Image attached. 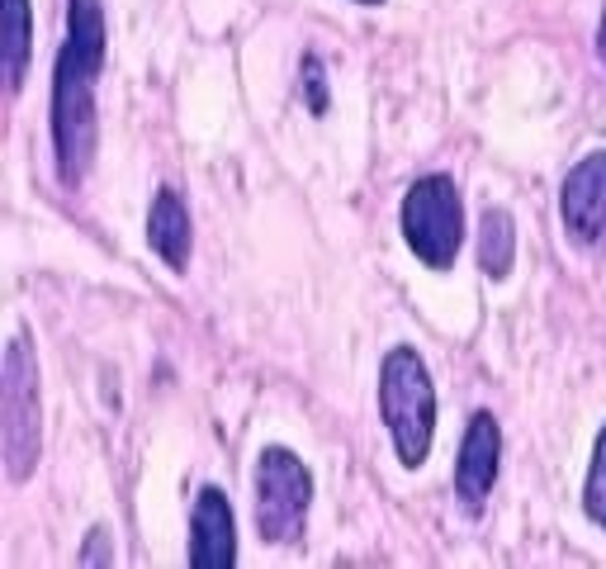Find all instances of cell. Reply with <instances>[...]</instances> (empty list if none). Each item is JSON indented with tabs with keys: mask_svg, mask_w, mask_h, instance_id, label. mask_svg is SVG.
<instances>
[{
	"mask_svg": "<svg viewBox=\"0 0 606 569\" xmlns=\"http://www.w3.org/2000/svg\"><path fill=\"white\" fill-rule=\"evenodd\" d=\"M67 47L82 57V67L100 76L109 57V24L100 0H67Z\"/></svg>",
	"mask_w": 606,
	"mask_h": 569,
	"instance_id": "cell-11",
	"label": "cell"
},
{
	"mask_svg": "<svg viewBox=\"0 0 606 569\" xmlns=\"http://www.w3.org/2000/svg\"><path fill=\"white\" fill-rule=\"evenodd\" d=\"M478 266L488 280H507L517 266V218L502 204H493L478 218Z\"/></svg>",
	"mask_w": 606,
	"mask_h": 569,
	"instance_id": "cell-12",
	"label": "cell"
},
{
	"mask_svg": "<svg viewBox=\"0 0 606 569\" xmlns=\"http://www.w3.org/2000/svg\"><path fill=\"white\" fill-rule=\"evenodd\" d=\"M148 247L171 271H185L190 266V214H185V200L171 185L156 190V200L148 210Z\"/></svg>",
	"mask_w": 606,
	"mask_h": 569,
	"instance_id": "cell-9",
	"label": "cell"
},
{
	"mask_svg": "<svg viewBox=\"0 0 606 569\" xmlns=\"http://www.w3.org/2000/svg\"><path fill=\"white\" fill-rule=\"evenodd\" d=\"M498 461H502V432L493 414H474L459 441V465H455V498L465 503V513L478 517L484 503L498 484Z\"/></svg>",
	"mask_w": 606,
	"mask_h": 569,
	"instance_id": "cell-6",
	"label": "cell"
},
{
	"mask_svg": "<svg viewBox=\"0 0 606 569\" xmlns=\"http://www.w3.org/2000/svg\"><path fill=\"white\" fill-rule=\"evenodd\" d=\"M356 6H379V0H356Z\"/></svg>",
	"mask_w": 606,
	"mask_h": 569,
	"instance_id": "cell-17",
	"label": "cell"
},
{
	"mask_svg": "<svg viewBox=\"0 0 606 569\" xmlns=\"http://www.w3.org/2000/svg\"><path fill=\"white\" fill-rule=\"evenodd\" d=\"M313 474L284 447H266L257 455V532L270 546H294L309 527Z\"/></svg>",
	"mask_w": 606,
	"mask_h": 569,
	"instance_id": "cell-5",
	"label": "cell"
},
{
	"mask_svg": "<svg viewBox=\"0 0 606 569\" xmlns=\"http://www.w3.org/2000/svg\"><path fill=\"white\" fill-rule=\"evenodd\" d=\"M403 237L412 257L432 271H451L465 243V204L451 176H422L408 185L403 195Z\"/></svg>",
	"mask_w": 606,
	"mask_h": 569,
	"instance_id": "cell-4",
	"label": "cell"
},
{
	"mask_svg": "<svg viewBox=\"0 0 606 569\" xmlns=\"http://www.w3.org/2000/svg\"><path fill=\"white\" fill-rule=\"evenodd\" d=\"M237 560V522L223 489H199L190 513V565L195 569H228Z\"/></svg>",
	"mask_w": 606,
	"mask_h": 569,
	"instance_id": "cell-8",
	"label": "cell"
},
{
	"mask_svg": "<svg viewBox=\"0 0 606 569\" xmlns=\"http://www.w3.org/2000/svg\"><path fill=\"white\" fill-rule=\"evenodd\" d=\"M597 47H602V57H606V10H602V29H597Z\"/></svg>",
	"mask_w": 606,
	"mask_h": 569,
	"instance_id": "cell-16",
	"label": "cell"
},
{
	"mask_svg": "<svg viewBox=\"0 0 606 569\" xmlns=\"http://www.w3.org/2000/svg\"><path fill=\"white\" fill-rule=\"evenodd\" d=\"M95 82L100 76L82 67V57L62 43L57 72H53V148H57V176L62 185H82L95 157Z\"/></svg>",
	"mask_w": 606,
	"mask_h": 569,
	"instance_id": "cell-2",
	"label": "cell"
},
{
	"mask_svg": "<svg viewBox=\"0 0 606 569\" xmlns=\"http://www.w3.org/2000/svg\"><path fill=\"white\" fill-rule=\"evenodd\" d=\"M115 550H109V532L105 527H90L86 532V550H82V565H109Z\"/></svg>",
	"mask_w": 606,
	"mask_h": 569,
	"instance_id": "cell-15",
	"label": "cell"
},
{
	"mask_svg": "<svg viewBox=\"0 0 606 569\" xmlns=\"http://www.w3.org/2000/svg\"><path fill=\"white\" fill-rule=\"evenodd\" d=\"M29 47H34V6L29 0H0V67H6V90H20Z\"/></svg>",
	"mask_w": 606,
	"mask_h": 569,
	"instance_id": "cell-10",
	"label": "cell"
},
{
	"mask_svg": "<svg viewBox=\"0 0 606 569\" xmlns=\"http://www.w3.org/2000/svg\"><path fill=\"white\" fill-rule=\"evenodd\" d=\"M0 447L14 484L39 465V361L24 337H10L0 361Z\"/></svg>",
	"mask_w": 606,
	"mask_h": 569,
	"instance_id": "cell-3",
	"label": "cell"
},
{
	"mask_svg": "<svg viewBox=\"0 0 606 569\" xmlns=\"http://www.w3.org/2000/svg\"><path fill=\"white\" fill-rule=\"evenodd\" d=\"M560 218L578 243L606 237V152L583 157L560 185Z\"/></svg>",
	"mask_w": 606,
	"mask_h": 569,
	"instance_id": "cell-7",
	"label": "cell"
},
{
	"mask_svg": "<svg viewBox=\"0 0 606 569\" xmlns=\"http://www.w3.org/2000/svg\"><path fill=\"white\" fill-rule=\"evenodd\" d=\"M379 414L389 422L398 461L418 470L426 461V451H432V432H436V389L412 346H393L385 366H379Z\"/></svg>",
	"mask_w": 606,
	"mask_h": 569,
	"instance_id": "cell-1",
	"label": "cell"
},
{
	"mask_svg": "<svg viewBox=\"0 0 606 569\" xmlns=\"http://www.w3.org/2000/svg\"><path fill=\"white\" fill-rule=\"evenodd\" d=\"M583 508L587 517L597 522V527L606 532V427L593 447V465H587V484H583Z\"/></svg>",
	"mask_w": 606,
	"mask_h": 569,
	"instance_id": "cell-13",
	"label": "cell"
},
{
	"mask_svg": "<svg viewBox=\"0 0 606 569\" xmlns=\"http://www.w3.org/2000/svg\"><path fill=\"white\" fill-rule=\"evenodd\" d=\"M303 90H309V109L313 115H327V72L317 53H303Z\"/></svg>",
	"mask_w": 606,
	"mask_h": 569,
	"instance_id": "cell-14",
	"label": "cell"
}]
</instances>
